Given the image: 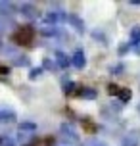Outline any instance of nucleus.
Returning <instances> with one entry per match:
<instances>
[{
  "mask_svg": "<svg viewBox=\"0 0 140 146\" xmlns=\"http://www.w3.org/2000/svg\"><path fill=\"white\" fill-rule=\"evenodd\" d=\"M0 73H8V67H0Z\"/></svg>",
  "mask_w": 140,
  "mask_h": 146,
  "instance_id": "nucleus-4",
  "label": "nucleus"
},
{
  "mask_svg": "<svg viewBox=\"0 0 140 146\" xmlns=\"http://www.w3.org/2000/svg\"><path fill=\"white\" fill-rule=\"evenodd\" d=\"M12 40H14L15 44H19V46L29 48L31 44H33V40H35V29H33L31 25H23V27H19V29L12 35Z\"/></svg>",
  "mask_w": 140,
  "mask_h": 146,
  "instance_id": "nucleus-1",
  "label": "nucleus"
},
{
  "mask_svg": "<svg viewBox=\"0 0 140 146\" xmlns=\"http://www.w3.org/2000/svg\"><path fill=\"white\" fill-rule=\"evenodd\" d=\"M108 92H110L111 96H119L121 100H129L131 98V90L129 88H123V87H119V85H108Z\"/></svg>",
  "mask_w": 140,
  "mask_h": 146,
  "instance_id": "nucleus-2",
  "label": "nucleus"
},
{
  "mask_svg": "<svg viewBox=\"0 0 140 146\" xmlns=\"http://www.w3.org/2000/svg\"><path fill=\"white\" fill-rule=\"evenodd\" d=\"M27 146H54V139H52V137H42V139L33 140V142L27 144Z\"/></svg>",
  "mask_w": 140,
  "mask_h": 146,
  "instance_id": "nucleus-3",
  "label": "nucleus"
}]
</instances>
